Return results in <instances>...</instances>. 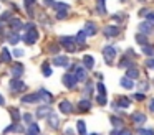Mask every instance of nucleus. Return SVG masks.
Returning a JSON list of instances; mask_svg holds the SVG:
<instances>
[{
  "instance_id": "nucleus-1",
  "label": "nucleus",
  "mask_w": 154,
  "mask_h": 135,
  "mask_svg": "<svg viewBox=\"0 0 154 135\" xmlns=\"http://www.w3.org/2000/svg\"><path fill=\"white\" fill-rule=\"evenodd\" d=\"M25 28H27L28 31H25L23 41L27 43V45H35V43H37V40H38V31H37V28L33 26V23H27V25H25Z\"/></svg>"
},
{
  "instance_id": "nucleus-2",
  "label": "nucleus",
  "mask_w": 154,
  "mask_h": 135,
  "mask_svg": "<svg viewBox=\"0 0 154 135\" xmlns=\"http://www.w3.org/2000/svg\"><path fill=\"white\" fill-rule=\"evenodd\" d=\"M75 43H76V40L71 38V36H61V38H60V45L63 46L66 51H75V49H76Z\"/></svg>"
},
{
  "instance_id": "nucleus-3",
  "label": "nucleus",
  "mask_w": 154,
  "mask_h": 135,
  "mask_svg": "<svg viewBox=\"0 0 154 135\" xmlns=\"http://www.w3.org/2000/svg\"><path fill=\"white\" fill-rule=\"evenodd\" d=\"M76 82H78V79L75 78L73 72H66V74L63 76V84L66 86L68 89H73L75 86H76Z\"/></svg>"
},
{
  "instance_id": "nucleus-4",
  "label": "nucleus",
  "mask_w": 154,
  "mask_h": 135,
  "mask_svg": "<svg viewBox=\"0 0 154 135\" xmlns=\"http://www.w3.org/2000/svg\"><path fill=\"white\" fill-rule=\"evenodd\" d=\"M152 31H154V23H151V22L139 23V33L141 35H151Z\"/></svg>"
},
{
  "instance_id": "nucleus-5",
  "label": "nucleus",
  "mask_w": 154,
  "mask_h": 135,
  "mask_svg": "<svg viewBox=\"0 0 154 135\" xmlns=\"http://www.w3.org/2000/svg\"><path fill=\"white\" fill-rule=\"evenodd\" d=\"M103 56H104V59H106L108 64H111V59L116 56V49H114L113 46H104L103 48Z\"/></svg>"
},
{
  "instance_id": "nucleus-6",
  "label": "nucleus",
  "mask_w": 154,
  "mask_h": 135,
  "mask_svg": "<svg viewBox=\"0 0 154 135\" xmlns=\"http://www.w3.org/2000/svg\"><path fill=\"white\" fill-rule=\"evenodd\" d=\"M25 87H27V86H25V82L20 81V79H17V78H14L10 81V89L14 92H20V91H23Z\"/></svg>"
},
{
  "instance_id": "nucleus-7",
  "label": "nucleus",
  "mask_w": 154,
  "mask_h": 135,
  "mask_svg": "<svg viewBox=\"0 0 154 135\" xmlns=\"http://www.w3.org/2000/svg\"><path fill=\"white\" fill-rule=\"evenodd\" d=\"M40 99H42L40 94H38V92H35V94L23 95V97H22V102H23V104H35V102H38Z\"/></svg>"
},
{
  "instance_id": "nucleus-8",
  "label": "nucleus",
  "mask_w": 154,
  "mask_h": 135,
  "mask_svg": "<svg viewBox=\"0 0 154 135\" xmlns=\"http://www.w3.org/2000/svg\"><path fill=\"white\" fill-rule=\"evenodd\" d=\"M73 74L78 81H86V68H85V66H76Z\"/></svg>"
},
{
  "instance_id": "nucleus-9",
  "label": "nucleus",
  "mask_w": 154,
  "mask_h": 135,
  "mask_svg": "<svg viewBox=\"0 0 154 135\" xmlns=\"http://www.w3.org/2000/svg\"><path fill=\"white\" fill-rule=\"evenodd\" d=\"M50 114H51V109H50V105H42V107H38V109H37V112H35V115H37L38 119L48 117Z\"/></svg>"
},
{
  "instance_id": "nucleus-10",
  "label": "nucleus",
  "mask_w": 154,
  "mask_h": 135,
  "mask_svg": "<svg viewBox=\"0 0 154 135\" xmlns=\"http://www.w3.org/2000/svg\"><path fill=\"white\" fill-rule=\"evenodd\" d=\"M12 76L14 78H17V79H20V76L23 74V64H20V63H15L14 66H12Z\"/></svg>"
},
{
  "instance_id": "nucleus-11",
  "label": "nucleus",
  "mask_w": 154,
  "mask_h": 135,
  "mask_svg": "<svg viewBox=\"0 0 154 135\" xmlns=\"http://www.w3.org/2000/svg\"><path fill=\"white\" fill-rule=\"evenodd\" d=\"M58 107H60V110L63 112V114H71V112H73V104H71L70 101H61Z\"/></svg>"
},
{
  "instance_id": "nucleus-12",
  "label": "nucleus",
  "mask_w": 154,
  "mask_h": 135,
  "mask_svg": "<svg viewBox=\"0 0 154 135\" xmlns=\"http://www.w3.org/2000/svg\"><path fill=\"white\" fill-rule=\"evenodd\" d=\"M68 63H70V59H68L66 56H55V58H53V64H55V66H61V68H66Z\"/></svg>"
},
{
  "instance_id": "nucleus-13",
  "label": "nucleus",
  "mask_w": 154,
  "mask_h": 135,
  "mask_svg": "<svg viewBox=\"0 0 154 135\" xmlns=\"http://www.w3.org/2000/svg\"><path fill=\"white\" fill-rule=\"evenodd\" d=\"M83 66L86 69H93V66H94V58L91 54H85L83 56Z\"/></svg>"
},
{
  "instance_id": "nucleus-14",
  "label": "nucleus",
  "mask_w": 154,
  "mask_h": 135,
  "mask_svg": "<svg viewBox=\"0 0 154 135\" xmlns=\"http://www.w3.org/2000/svg\"><path fill=\"white\" fill-rule=\"evenodd\" d=\"M85 33H86V36H93L96 35V25L91 22H88L86 25H85Z\"/></svg>"
},
{
  "instance_id": "nucleus-15",
  "label": "nucleus",
  "mask_w": 154,
  "mask_h": 135,
  "mask_svg": "<svg viewBox=\"0 0 154 135\" xmlns=\"http://www.w3.org/2000/svg\"><path fill=\"white\" fill-rule=\"evenodd\" d=\"M133 122H134V124H137V125L146 124V115L141 114V112H136V114H133Z\"/></svg>"
},
{
  "instance_id": "nucleus-16",
  "label": "nucleus",
  "mask_w": 154,
  "mask_h": 135,
  "mask_svg": "<svg viewBox=\"0 0 154 135\" xmlns=\"http://www.w3.org/2000/svg\"><path fill=\"white\" fill-rule=\"evenodd\" d=\"M118 33H119V28H118V26H106V28H104V35L108 36V38H111V36H116Z\"/></svg>"
},
{
  "instance_id": "nucleus-17",
  "label": "nucleus",
  "mask_w": 154,
  "mask_h": 135,
  "mask_svg": "<svg viewBox=\"0 0 154 135\" xmlns=\"http://www.w3.org/2000/svg\"><path fill=\"white\" fill-rule=\"evenodd\" d=\"M78 109H80L81 112H88L91 109V102L88 101V99H83V101L78 102Z\"/></svg>"
},
{
  "instance_id": "nucleus-18",
  "label": "nucleus",
  "mask_w": 154,
  "mask_h": 135,
  "mask_svg": "<svg viewBox=\"0 0 154 135\" xmlns=\"http://www.w3.org/2000/svg\"><path fill=\"white\" fill-rule=\"evenodd\" d=\"M121 86H123L124 89H133L134 87V82H133V79H129V78H126V76H124V78H121Z\"/></svg>"
},
{
  "instance_id": "nucleus-19",
  "label": "nucleus",
  "mask_w": 154,
  "mask_h": 135,
  "mask_svg": "<svg viewBox=\"0 0 154 135\" xmlns=\"http://www.w3.org/2000/svg\"><path fill=\"white\" fill-rule=\"evenodd\" d=\"M28 135H40V127L32 122V124L28 125Z\"/></svg>"
},
{
  "instance_id": "nucleus-20",
  "label": "nucleus",
  "mask_w": 154,
  "mask_h": 135,
  "mask_svg": "<svg viewBox=\"0 0 154 135\" xmlns=\"http://www.w3.org/2000/svg\"><path fill=\"white\" fill-rule=\"evenodd\" d=\"M38 94H40V97L43 99V101H47V102L53 101V95H51L48 91H45V89H40V92H38Z\"/></svg>"
},
{
  "instance_id": "nucleus-21",
  "label": "nucleus",
  "mask_w": 154,
  "mask_h": 135,
  "mask_svg": "<svg viewBox=\"0 0 154 135\" xmlns=\"http://www.w3.org/2000/svg\"><path fill=\"white\" fill-rule=\"evenodd\" d=\"M48 124H50L51 128H58V117L55 114H50L48 115Z\"/></svg>"
},
{
  "instance_id": "nucleus-22",
  "label": "nucleus",
  "mask_w": 154,
  "mask_h": 135,
  "mask_svg": "<svg viewBox=\"0 0 154 135\" xmlns=\"http://www.w3.org/2000/svg\"><path fill=\"white\" fill-rule=\"evenodd\" d=\"M76 128H78V134H80V135H86V125H85L83 120H78L76 122Z\"/></svg>"
},
{
  "instance_id": "nucleus-23",
  "label": "nucleus",
  "mask_w": 154,
  "mask_h": 135,
  "mask_svg": "<svg viewBox=\"0 0 154 135\" xmlns=\"http://www.w3.org/2000/svg\"><path fill=\"white\" fill-rule=\"evenodd\" d=\"M137 76H139V71H137V69H134V68H129L126 71V78H129V79H136Z\"/></svg>"
},
{
  "instance_id": "nucleus-24",
  "label": "nucleus",
  "mask_w": 154,
  "mask_h": 135,
  "mask_svg": "<svg viewBox=\"0 0 154 135\" xmlns=\"http://www.w3.org/2000/svg\"><path fill=\"white\" fill-rule=\"evenodd\" d=\"M2 61H4V63H10V61H12V54L8 53L7 48L2 49Z\"/></svg>"
},
{
  "instance_id": "nucleus-25",
  "label": "nucleus",
  "mask_w": 154,
  "mask_h": 135,
  "mask_svg": "<svg viewBox=\"0 0 154 135\" xmlns=\"http://www.w3.org/2000/svg\"><path fill=\"white\" fill-rule=\"evenodd\" d=\"M10 26L14 28V31L17 33V30H20V28H22V23H20V20H18V18H14V20H10Z\"/></svg>"
},
{
  "instance_id": "nucleus-26",
  "label": "nucleus",
  "mask_w": 154,
  "mask_h": 135,
  "mask_svg": "<svg viewBox=\"0 0 154 135\" xmlns=\"http://www.w3.org/2000/svg\"><path fill=\"white\" fill-rule=\"evenodd\" d=\"M85 38H86V33H85V30H81V31L76 35V38H75V40H76L78 45H83V43H85Z\"/></svg>"
},
{
  "instance_id": "nucleus-27",
  "label": "nucleus",
  "mask_w": 154,
  "mask_h": 135,
  "mask_svg": "<svg viewBox=\"0 0 154 135\" xmlns=\"http://www.w3.org/2000/svg\"><path fill=\"white\" fill-rule=\"evenodd\" d=\"M18 40H20V36H18V33H15V31L8 36V43H10V45H17Z\"/></svg>"
},
{
  "instance_id": "nucleus-28",
  "label": "nucleus",
  "mask_w": 154,
  "mask_h": 135,
  "mask_svg": "<svg viewBox=\"0 0 154 135\" xmlns=\"http://www.w3.org/2000/svg\"><path fill=\"white\" fill-rule=\"evenodd\" d=\"M8 132H22V127L17 125V124H14V125H10V127L5 128V134H8Z\"/></svg>"
},
{
  "instance_id": "nucleus-29",
  "label": "nucleus",
  "mask_w": 154,
  "mask_h": 135,
  "mask_svg": "<svg viewBox=\"0 0 154 135\" xmlns=\"http://www.w3.org/2000/svg\"><path fill=\"white\" fill-rule=\"evenodd\" d=\"M10 114H12V119L15 120V124H17L20 120V112H18V109H10Z\"/></svg>"
},
{
  "instance_id": "nucleus-30",
  "label": "nucleus",
  "mask_w": 154,
  "mask_h": 135,
  "mask_svg": "<svg viewBox=\"0 0 154 135\" xmlns=\"http://www.w3.org/2000/svg\"><path fill=\"white\" fill-rule=\"evenodd\" d=\"M42 69H43V76H47V78H48V76H51V68L48 66V63H45V64L42 66Z\"/></svg>"
},
{
  "instance_id": "nucleus-31",
  "label": "nucleus",
  "mask_w": 154,
  "mask_h": 135,
  "mask_svg": "<svg viewBox=\"0 0 154 135\" xmlns=\"http://www.w3.org/2000/svg\"><path fill=\"white\" fill-rule=\"evenodd\" d=\"M96 87H98V95H106V87H104L103 82H100Z\"/></svg>"
},
{
  "instance_id": "nucleus-32",
  "label": "nucleus",
  "mask_w": 154,
  "mask_h": 135,
  "mask_svg": "<svg viewBox=\"0 0 154 135\" xmlns=\"http://www.w3.org/2000/svg\"><path fill=\"white\" fill-rule=\"evenodd\" d=\"M10 18H12V13L10 12L2 13V16H0V20H2V22H10Z\"/></svg>"
},
{
  "instance_id": "nucleus-33",
  "label": "nucleus",
  "mask_w": 154,
  "mask_h": 135,
  "mask_svg": "<svg viewBox=\"0 0 154 135\" xmlns=\"http://www.w3.org/2000/svg\"><path fill=\"white\" fill-rule=\"evenodd\" d=\"M136 40H137V43H143L144 46L147 45V40H146V36H144V35H141V33H139V35H136Z\"/></svg>"
},
{
  "instance_id": "nucleus-34",
  "label": "nucleus",
  "mask_w": 154,
  "mask_h": 135,
  "mask_svg": "<svg viewBox=\"0 0 154 135\" xmlns=\"http://www.w3.org/2000/svg\"><path fill=\"white\" fill-rule=\"evenodd\" d=\"M53 7L58 10V12H60V10H68V5H66V3H61V2L60 3H55Z\"/></svg>"
},
{
  "instance_id": "nucleus-35",
  "label": "nucleus",
  "mask_w": 154,
  "mask_h": 135,
  "mask_svg": "<svg viewBox=\"0 0 154 135\" xmlns=\"http://www.w3.org/2000/svg\"><path fill=\"white\" fill-rule=\"evenodd\" d=\"M139 134H143V135H154V130H152V128H139Z\"/></svg>"
},
{
  "instance_id": "nucleus-36",
  "label": "nucleus",
  "mask_w": 154,
  "mask_h": 135,
  "mask_svg": "<svg viewBox=\"0 0 154 135\" xmlns=\"http://www.w3.org/2000/svg\"><path fill=\"white\" fill-rule=\"evenodd\" d=\"M118 104H119L121 107H129V99H119Z\"/></svg>"
},
{
  "instance_id": "nucleus-37",
  "label": "nucleus",
  "mask_w": 154,
  "mask_h": 135,
  "mask_svg": "<svg viewBox=\"0 0 154 135\" xmlns=\"http://www.w3.org/2000/svg\"><path fill=\"white\" fill-rule=\"evenodd\" d=\"M35 0H25V8H28V12L32 13V7H33Z\"/></svg>"
},
{
  "instance_id": "nucleus-38",
  "label": "nucleus",
  "mask_w": 154,
  "mask_h": 135,
  "mask_svg": "<svg viewBox=\"0 0 154 135\" xmlns=\"http://www.w3.org/2000/svg\"><path fill=\"white\" fill-rule=\"evenodd\" d=\"M111 124H113L114 127H118V125L123 124V120H121V119H118V117H111Z\"/></svg>"
},
{
  "instance_id": "nucleus-39",
  "label": "nucleus",
  "mask_w": 154,
  "mask_h": 135,
  "mask_svg": "<svg viewBox=\"0 0 154 135\" xmlns=\"http://www.w3.org/2000/svg\"><path fill=\"white\" fill-rule=\"evenodd\" d=\"M22 119H23V122H27L28 125L32 124V114H23V115H22Z\"/></svg>"
},
{
  "instance_id": "nucleus-40",
  "label": "nucleus",
  "mask_w": 154,
  "mask_h": 135,
  "mask_svg": "<svg viewBox=\"0 0 154 135\" xmlns=\"http://www.w3.org/2000/svg\"><path fill=\"white\" fill-rule=\"evenodd\" d=\"M98 12H100V13H106V10H104V2H103V0H100V3H98Z\"/></svg>"
},
{
  "instance_id": "nucleus-41",
  "label": "nucleus",
  "mask_w": 154,
  "mask_h": 135,
  "mask_svg": "<svg viewBox=\"0 0 154 135\" xmlns=\"http://www.w3.org/2000/svg\"><path fill=\"white\" fill-rule=\"evenodd\" d=\"M134 99H136V101H144V97H146V95L143 94V92H137V94H134L133 95Z\"/></svg>"
},
{
  "instance_id": "nucleus-42",
  "label": "nucleus",
  "mask_w": 154,
  "mask_h": 135,
  "mask_svg": "<svg viewBox=\"0 0 154 135\" xmlns=\"http://www.w3.org/2000/svg\"><path fill=\"white\" fill-rule=\"evenodd\" d=\"M143 51L146 53V54H149V56H152V54H154V49H152V48H149V46H144Z\"/></svg>"
},
{
  "instance_id": "nucleus-43",
  "label": "nucleus",
  "mask_w": 154,
  "mask_h": 135,
  "mask_svg": "<svg viewBox=\"0 0 154 135\" xmlns=\"http://www.w3.org/2000/svg\"><path fill=\"white\" fill-rule=\"evenodd\" d=\"M66 13H68V10H60V12H58V18H60V20H63L65 18V16H66Z\"/></svg>"
},
{
  "instance_id": "nucleus-44",
  "label": "nucleus",
  "mask_w": 154,
  "mask_h": 135,
  "mask_svg": "<svg viewBox=\"0 0 154 135\" xmlns=\"http://www.w3.org/2000/svg\"><path fill=\"white\" fill-rule=\"evenodd\" d=\"M147 22H151V23H154V12H151V13H147Z\"/></svg>"
},
{
  "instance_id": "nucleus-45",
  "label": "nucleus",
  "mask_w": 154,
  "mask_h": 135,
  "mask_svg": "<svg viewBox=\"0 0 154 135\" xmlns=\"http://www.w3.org/2000/svg\"><path fill=\"white\" fill-rule=\"evenodd\" d=\"M22 54H23L22 49H14V56H17V58H18V56H22Z\"/></svg>"
},
{
  "instance_id": "nucleus-46",
  "label": "nucleus",
  "mask_w": 154,
  "mask_h": 135,
  "mask_svg": "<svg viewBox=\"0 0 154 135\" xmlns=\"http://www.w3.org/2000/svg\"><path fill=\"white\" fill-rule=\"evenodd\" d=\"M146 64L149 66V68H154V59H152V58H149V59L146 61Z\"/></svg>"
},
{
  "instance_id": "nucleus-47",
  "label": "nucleus",
  "mask_w": 154,
  "mask_h": 135,
  "mask_svg": "<svg viewBox=\"0 0 154 135\" xmlns=\"http://www.w3.org/2000/svg\"><path fill=\"white\" fill-rule=\"evenodd\" d=\"M45 5H48V7H53V5H55V2H53V0H45Z\"/></svg>"
},
{
  "instance_id": "nucleus-48",
  "label": "nucleus",
  "mask_w": 154,
  "mask_h": 135,
  "mask_svg": "<svg viewBox=\"0 0 154 135\" xmlns=\"http://www.w3.org/2000/svg\"><path fill=\"white\" fill-rule=\"evenodd\" d=\"M119 135H133V134H131V130H123L119 132Z\"/></svg>"
},
{
  "instance_id": "nucleus-49",
  "label": "nucleus",
  "mask_w": 154,
  "mask_h": 135,
  "mask_svg": "<svg viewBox=\"0 0 154 135\" xmlns=\"http://www.w3.org/2000/svg\"><path fill=\"white\" fill-rule=\"evenodd\" d=\"M149 109H151V110L154 112V99H152V101H151V104H149Z\"/></svg>"
},
{
  "instance_id": "nucleus-50",
  "label": "nucleus",
  "mask_w": 154,
  "mask_h": 135,
  "mask_svg": "<svg viewBox=\"0 0 154 135\" xmlns=\"http://www.w3.org/2000/svg\"><path fill=\"white\" fill-rule=\"evenodd\" d=\"M5 104V99H4V95H0V105H4Z\"/></svg>"
},
{
  "instance_id": "nucleus-51",
  "label": "nucleus",
  "mask_w": 154,
  "mask_h": 135,
  "mask_svg": "<svg viewBox=\"0 0 154 135\" xmlns=\"http://www.w3.org/2000/svg\"><path fill=\"white\" fill-rule=\"evenodd\" d=\"M111 135H119V132H118V130H113V132H111Z\"/></svg>"
},
{
  "instance_id": "nucleus-52",
  "label": "nucleus",
  "mask_w": 154,
  "mask_h": 135,
  "mask_svg": "<svg viewBox=\"0 0 154 135\" xmlns=\"http://www.w3.org/2000/svg\"><path fill=\"white\" fill-rule=\"evenodd\" d=\"M91 135H98V134H91Z\"/></svg>"
},
{
  "instance_id": "nucleus-53",
  "label": "nucleus",
  "mask_w": 154,
  "mask_h": 135,
  "mask_svg": "<svg viewBox=\"0 0 154 135\" xmlns=\"http://www.w3.org/2000/svg\"><path fill=\"white\" fill-rule=\"evenodd\" d=\"M27 135H28V134H27Z\"/></svg>"
}]
</instances>
